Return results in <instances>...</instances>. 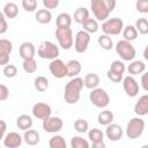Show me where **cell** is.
<instances>
[{
	"label": "cell",
	"mask_w": 148,
	"mask_h": 148,
	"mask_svg": "<svg viewBox=\"0 0 148 148\" xmlns=\"http://www.w3.org/2000/svg\"><path fill=\"white\" fill-rule=\"evenodd\" d=\"M83 79L82 77H73L71 79L64 90V99L67 104H76L81 96V90L83 88Z\"/></svg>",
	"instance_id": "6da1fadb"
},
{
	"label": "cell",
	"mask_w": 148,
	"mask_h": 148,
	"mask_svg": "<svg viewBox=\"0 0 148 148\" xmlns=\"http://www.w3.org/2000/svg\"><path fill=\"white\" fill-rule=\"evenodd\" d=\"M116 5V0H92L90 2V9L95 15L96 21L105 22L109 18L110 13L114 9Z\"/></svg>",
	"instance_id": "7a4b0ae2"
},
{
	"label": "cell",
	"mask_w": 148,
	"mask_h": 148,
	"mask_svg": "<svg viewBox=\"0 0 148 148\" xmlns=\"http://www.w3.org/2000/svg\"><path fill=\"white\" fill-rule=\"evenodd\" d=\"M116 52L124 61H133L136 56L134 46L131 44V42H127L125 39H121L116 44Z\"/></svg>",
	"instance_id": "3957f363"
},
{
	"label": "cell",
	"mask_w": 148,
	"mask_h": 148,
	"mask_svg": "<svg viewBox=\"0 0 148 148\" xmlns=\"http://www.w3.org/2000/svg\"><path fill=\"white\" fill-rule=\"evenodd\" d=\"M124 22L119 17H112L108 18L105 22L102 23V31L104 35L108 36H117L124 30Z\"/></svg>",
	"instance_id": "277c9868"
},
{
	"label": "cell",
	"mask_w": 148,
	"mask_h": 148,
	"mask_svg": "<svg viewBox=\"0 0 148 148\" xmlns=\"http://www.w3.org/2000/svg\"><path fill=\"white\" fill-rule=\"evenodd\" d=\"M37 54L42 59H49L52 61L54 59H58L59 47L54 43H52L50 40H45L39 45V47L37 50Z\"/></svg>",
	"instance_id": "5b68a950"
},
{
	"label": "cell",
	"mask_w": 148,
	"mask_h": 148,
	"mask_svg": "<svg viewBox=\"0 0 148 148\" xmlns=\"http://www.w3.org/2000/svg\"><path fill=\"white\" fill-rule=\"evenodd\" d=\"M56 38L58 40L59 46L64 50H69L74 44L73 31L71 28H57Z\"/></svg>",
	"instance_id": "8992f818"
},
{
	"label": "cell",
	"mask_w": 148,
	"mask_h": 148,
	"mask_svg": "<svg viewBox=\"0 0 148 148\" xmlns=\"http://www.w3.org/2000/svg\"><path fill=\"white\" fill-rule=\"evenodd\" d=\"M145 130V121L140 117H134L132 118L126 127V135L128 139H138L139 136L142 135Z\"/></svg>",
	"instance_id": "52a82bcc"
},
{
	"label": "cell",
	"mask_w": 148,
	"mask_h": 148,
	"mask_svg": "<svg viewBox=\"0 0 148 148\" xmlns=\"http://www.w3.org/2000/svg\"><path fill=\"white\" fill-rule=\"evenodd\" d=\"M89 99L91 102L92 105H95L96 108H106L110 103V96L109 94L102 89V88H96L92 89L91 92L89 94Z\"/></svg>",
	"instance_id": "ba28073f"
},
{
	"label": "cell",
	"mask_w": 148,
	"mask_h": 148,
	"mask_svg": "<svg viewBox=\"0 0 148 148\" xmlns=\"http://www.w3.org/2000/svg\"><path fill=\"white\" fill-rule=\"evenodd\" d=\"M89 43H90V34H88L84 30H80L76 32L75 40H74V49L77 53L86 52Z\"/></svg>",
	"instance_id": "9c48e42d"
},
{
	"label": "cell",
	"mask_w": 148,
	"mask_h": 148,
	"mask_svg": "<svg viewBox=\"0 0 148 148\" xmlns=\"http://www.w3.org/2000/svg\"><path fill=\"white\" fill-rule=\"evenodd\" d=\"M49 71L54 77L62 79L67 76V64H65L61 59H54L50 62Z\"/></svg>",
	"instance_id": "30bf717a"
},
{
	"label": "cell",
	"mask_w": 148,
	"mask_h": 148,
	"mask_svg": "<svg viewBox=\"0 0 148 148\" xmlns=\"http://www.w3.org/2000/svg\"><path fill=\"white\" fill-rule=\"evenodd\" d=\"M64 126V121L59 117H49L47 119L43 120L42 127L47 133H58Z\"/></svg>",
	"instance_id": "8fae6325"
},
{
	"label": "cell",
	"mask_w": 148,
	"mask_h": 148,
	"mask_svg": "<svg viewBox=\"0 0 148 148\" xmlns=\"http://www.w3.org/2000/svg\"><path fill=\"white\" fill-rule=\"evenodd\" d=\"M31 112H32L34 117H36L38 119H42V120H45L49 117H51L52 110H51V106L49 104L43 103V102H38V103L34 104Z\"/></svg>",
	"instance_id": "7c38bea8"
},
{
	"label": "cell",
	"mask_w": 148,
	"mask_h": 148,
	"mask_svg": "<svg viewBox=\"0 0 148 148\" xmlns=\"http://www.w3.org/2000/svg\"><path fill=\"white\" fill-rule=\"evenodd\" d=\"M123 88H124L126 95L130 97H135L139 94V83L131 75L125 76L123 79Z\"/></svg>",
	"instance_id": "4fadbf2b"
},
{
	"label": "cell",
	"mask_w": 148,
	"mask_h": 148,
	"mask_svg": "<svg viewBox=\"0 0 148 148\" xmlns=\"http://www.w3.org/2000/svg\"><path fill=\"white\" fill-rule=\"evenodd\" d=\"M2 143L6 148H20L22 145V136L17 132H9L2 139Z\"/></svg>",
	"instance_id": "5bb4252c"
},
{
	"label": "cell",
	"mask_w": 148,
	"mask_h": 148,
	"mask_svg": "<svg viewBox=\"0 0 148 148\" xmlns=\"http://www.w3.org/2000/svg\"><path fill=\"white\" fill-rule=\"evenodd\" d=\"M123 134H124V131H123V128L118 124H113L112 123L109 126H106L105 135H106V138L110 141H118V140H120Z\"/></svg>",
	"instance_id": "9a60e30c"
},
{
	"label": "cell",
	"mask_w": 148,
	"mask_h": 148,
	"mask_svg": "<svg viewBox=\"0 0 148 148\" xmlns=\"http://www.w3.org/2000/svg\"><path fill=\"white\" fill-rule=\"evenodd\" d=\"M18 53H20V57L23 59V60H27V59H32L35 57V53H36V49H35V45L30 42H24L20 45V49H18Z\"/></svg>",
	"instance_id": "2e32d148"
},
{
	"label": "cell",
	"mask_w": 148,
	"mask_h": 148,
	"mask_svg": "<svg viewBox=\"0 0 148 148\" xmlns=\"http://www.w3.org/2000/svg\"><path fill=\"white\" fill-rule=\"evenodd\" d=\"M134 112L139 117L148 114V95H142L141 97H139L138 102L134 105Z\"/></svg>",
	"instance_id": "e0dca14e"
},
{
	"label": "cell",
	"mask_w": 148,
	"mask_h": 148,
	"mask_svg": "<svg viewBox=\"0 0 148 148\" xmlns=\"http://www.w3.org/2000/svg\"><path fill=\"white\" fill-rule=\"evenodd\" d=\"M82 69V65L79 60L76 59H72L67 62V76L69 77H77V75L81 73Z\"/></svg>",
	"instance_id": "ac0fdd59"
},
{
	"label": "cell",
	"mask_w": 148,
	"mask_h": 148,
	"mask_svg": "<svg viewBox=\"0 0 148 148\" xmlns=\"http://www.w3.org/2000/svg\"><path fill=\"white\" fill-rule=\"evenodd\" d=\"M145 69H146V65L141 60H133L127 67V72L131 76L142 74L145 72Z\"/></svg>",
	"instance_id": "d6986e66"
},
{
	"label": "cell",
	"mask_w": 148,
	"mask_h": 148,
	"mask_svg": "<svg viewBox=\"0 0 148 148\" xmlns=\"http://www.w3.org/2000/svg\"><path fill=\"white\" fill-rule=\"evenodd\" d=\"M99 76L96 74V73H88L86 74V76L83 77V83H84V87L88 88V89H96L98 88V84H99Z\"/></svg>",
	"instance_id": "ffe728a7"
},
{
	"label": "cell",
	"mask_w": 148,
	"mask_h": 148,
	"mask_svg": "<svg viewBox=\"0 0 148 148\" xmlns=\"http://www.w3.org/2000/svg\"><path fill=\"white\" fill-rule=\"evenodd\" d=\"M16 126L22 131L31 130L32 127V118L29 114H21L16 118Z\"/></svg>",
	"instance_id": "44dd1931"
},
{
	"label": "cell",
	"mask_w": 148,
	"mask_h": 148,
	"mask_svg": "<svg viewBox=\"0 0 148 148\" xmlns=\"http://www.w3.org/2000/svg\"><path fill=\"white\" fill-rule=\"evenodd\" d=\"M23 140L29 146H36L39 142V133L36 130H28L23 134Z\"/></svg>",
	"instance_id": "7402d4cb"
},
{
	"label": "cell",
	"mask_w": 148,
	"mask_h": 148,
	"mask_svg": "<svg viewBox=\"0 0 148 148\" xmlns=\"http://www.w3.org/2000/svg\"><path fill=\"white\" fill-rule=\"evenodd\" d=\"M2 14L7 17V18H15L18 15V7L15 2H7L3 6L2 9Z\"/></svg>",
	"instance_id": "603a6c76"
},
{
	"label": "cell",
	"mask_w": 148,
	"mask_h": 148,
	"mask_svg": "<svg viewBox=\"0 0 148 148\" xmlns=\"http://www.w3.org/2000/svg\"><path fill=\"white\" fill-rule=\"evenodd\" d=\"M73 18L76 23L79 24H82L84 23L89 17V10L86 8V7H79L75 12H74V15H73Z\"/></svg>",
	"instance_id": "cb8c5ba5"
},
{
	"label": "cell",
	"mask_w": 148,
	"mask_h": 148,
	"mask_svg": "<svg viewBox=\"0 0 148 148\" xmlns=\"http://www.w3.org/2000/svg\"><path fill=\"white\" fill-rule=\"evenodd\" d=\"M35 18L40 24H47L52 20V14L49 9H45V8L44 9H38L36 15H35Z\"/></svg>",
	"instance_id": "d4e9b609"
},
{
	"label": "cell",
	"mask_w": 148,
	"mask_h": 148,
	"mask_svg": "<svg viewBox=\"0 0 148 148\" xmlns=\"http://www.w3.org/2000/svg\"><path fill=\"white\" fill-rule=\"evenodd\" d=\"M97 121L99 125L103 126H109L113 121V113L110 110H103L98 113L97 116Z\"/></svg>",
	"instance_id": "484cf974"
},
{
	"label": "cell",
	"mask_w": 148,
	"mask_h": 148,
	"mask_svg": "<svg viewBox=\"0 0 148 148\" xmlns=\"http://www.w3.org/2000/svg\"><path fill=\"white\" fill-rule=\"evenodd\" d=\"M57 28H71L72 16L68 13H60L56 18Z\"/></svg>",
	"instance_id": "4316f807"
},
{
	"label": "cell",
	"mask_w": 148,
	"mask_h": 148,
	"mask_svg": "<svg viewBox=\"0 0 148 148\" xmlns=\"http://www.w3.org/2000/svg\"><path fill=\"white\" fill-rule=\"evenodd\" d=\"M13 50V43L9 39L1 38L0 39V57H9Z\"/></svg>",
	"instance_id": "83f0119b"
},
{
	"label": "cell",
	"mask_w": 148,
	"mask_h": 148,
	"mask_svg": "<svg viewBox=\"0 0 148 148\" xmlns=\"http://www.w3.org/2000/svg\"><path fill=\"white\" fill-rule=\"evenodd\" d=\"M123 37L127 42H132L138 37V30L134 25H126L123 30Z\"/></svg>",
	"instance_id": "f1b7e54d"
},
{
	"label": "cell",
	"mask_w": 148,
	"mask_h": 148,
	"mask_svg": "<svg viewBox=\"0 0 148 148\" xmlns=\"http://www.w3.org/2000/svg\"><path fill=\"white\" fill-rule=\"evenodd\" d=\"M97 43H98V45L103 49V50H105V51H109V50H111L112 47H113V42H112V38L110 37V36H108V35H101L98 38H97Z\"/></svg>",
	"instance_id": "f546056e"
},
{
	"label": "cell",
	"mask_w": 148,
	"mask_h": 148,
	"mask_svg": "<svg viewBox=\"0 0 148 148\" xmlns=\"http://www.w3.org/2000/svg\"><path fill=\"white\" fill-rule=\"evenodd\" d=\"M34 86H35V89L37 91L44 92L49 88V80L45 76H37L34 81Z\"/></svg>",
	"instance_id": "4dcf8cb0"
},
{
	"label": "cell",
	"mask_w": 148,
	"mask_h": 148,
	"mask_svg": "<svg viewBox=\"0 0 148 148\" xmlns=\"http://www.w3.org/2000/svg\"><path fill=\"white\" fill-rule=\"evenodd\" d=\"M50 148H67V143L61 135H53L49 140Z\"/></svg>",
	"instance_id": "1f68e13d"
},
{
	"label": "cell",
	"mask_w": 148,
	"mask_h": 148,
	"mask_svg": "<svg viewBox=\"0 0 148 148\" xmlns=\"http://www.w3.org/2000/svg\"><path fill=\"white\" fill-rule=\"evenodd\" d=\"M71 148H90V145L82 136L75 135L71 139Z\"/></svg>",
	"instance_id": "d6a6232c"
},
{
	"label": "cell",
	"mask_w": 148,
	"mask_h": 148,
	"mask_svg": "<svg viewBox=\"0 0 148 148\" xmlns=\"http://www.w3.org/2000/svg\"><path fill=\"white\" fill-rule=\"evenodd\" d=\"M82 28H83L82 30L87 31L88 34H95L99 29L98 23H97V21L95 18H88L84 23H82Z\"/></svg>",
	"instance_id": "836d02e7"
},
{
	"label": "cell",
	"mask_w": 148,
	"mask_h": 148,
	"mask_svg": "<svg viewBox=\"0 0 148 148\" xmlns=\"http://www.w3.org/2000/svg\"><path fill=\"white\" fill-rule=\"evenodd\" d=\"M88 139H89L92 143H95V142H101V141H103V139H104V134H103V132H102L101 130H98V128H91V130L88 131Z\"/></svg>",
	"instance_id": "e575fe53"
},
{
	"label": "cell",
	"mask_w": 148,
	"mask_h": 148,
	"mask_svg": "<svg viewBox=\"0 0 148 148\" xmlns=\"http://www.w3.org/2000/svg\"><path fill=\"white\" fill-rule=\"evenodd\" d=\"M138 30L139 34L141 35H148V20L146 17H141L138 18L135 21V25H134Z\"/></svg>",
	"instance_id": "d590c367"
},
{
	"label": "cell",
	"mask_w": 148,
	"mask_h": 148,
	"mask_svg": "<svg viewBox=\"0 0 148 148\" xmlns=\"http://www.w3.org/2000/svg\"><path fill=\"white\" fill-rule=\"evenodd\" d=\"M22 67H23V71L28 74H32L37 71V62L36 60L32 58V59H27V60H23L22 62Z\"/></svg>",
	"instance_id": "8d00e7d4"
},
{
	"label": "cell",
	"mask_w": 148,
	"mask_h": 148,
	"mask_svg": "<svg viewBox=\"0 0 148 148\" xmlns=\"http://www.w3.org/2000/svg\"><path fill=\"white\" fill-rule=\"evenodd\" d=\"M74 128L77 133H86L89 130V124H88L87 120H84L82 118H79L74 121Z\"/></svg>",
	"instance_id": "74e56055"
},
{
	"label": "cell",
	"mask_w": 148,
	"mask_h": 148,
	"mask_svg": "<svg viewBox=\"0 0 148 148\" xmlns=\"http://www.w3.org/2000/svg\"><path fill=\"white\" fill-rule=\"evenodd\" d=\"M109 69L112 71V72H116V73H118V74H120V75H123V74L125 73L126 67H125V64H124L123 61H120V60H114V61L110 65V68H109Z\"/></svg>",
	"instance_id": "f35d334b"
},
{
	"label": "cell",
	"mask_w": 148,
	"mask_h": 148,
	"mask_svg": "<svg viewBox=\"0 0 148 148\" xmlns=\"http://www.w3.org/2000/svg\"><path fill=\"white\" fill-rule=\"evenodd\" d=\"M2 74H3L6 77H8V79L15 77L16 74H17V68H16V66L9 64V65H7V66L3 67V69H2Z\"/></svg>",
	"instance_id": "ab89813d"
},
{
	"label": "cell",
	"mask_w": 148,
	"mask_h": 148,
	"mask_svg": "<svg viewBox=\"0 0 148 148\" xmlns=\"http://www.w3.org/2000/svg\"><path fill=\"white\" fill-rule=\"evenodd\" d=\"M38 6V2L36 0H23L22 7L25 12H35Z\"/></svg>",
	"instance_id": "60d3db41"
},
{
	"label": "cell",
	"mask_w": 148,
	"mask_h": 148,
	"mask_svg": "<svg viewBox=\"0 0 148 148\" xmlns=\"http://www.w3.org/2000/svg\"><path fill=\"white\" fill-rule=\"evenodd\" d=\"M135 8L139 13L148 14V0H138L135 2Z\"/></svg>",
	"instance_id": "b9f144b4"
},
{
	"label": "cell",
	"mask_w": 148,
	"mask_h": 148,
	"mask_svg": "<svg viewBox=\"0 0 148 148\" xmlns=\"http://www.w3.org/2000/svg\"><path fill=\"white\" fill-rule=\"evenodd\" d=\"M106 76H108V79H109L110 81H112V82H114V83H119V82L123 81V75H120V74H118V73H116V72H112V71H110V69L108 71Z\"/></svg>",
	"instance_id": "7bdbcfd3"
},
{
	"label": "cell",
	"mask_w": 148,
	"mask_h": 148,
	"mask_svg": "<svg viewBox=\"0 0 148 148\" xmlns=\"http://www.w3.org/2000/svg\"><path fill=\"white\" fill-rule=\"evenodd\" d=\"M8 29V24H7V21H6V16L0 13V34L3 35Z\"/></svg>",
	"instance_id": "ee69618b"
},
{
	"label": "cell",
	"mask_w": 148,
	"mask_h": 148,
	"mask_svg": "<svg viewBox=\"0 0 148 148\" xmlns=\"http://www.w3.org/2000/svg\"><path fill=\"white\" fill-rule=\"evenodd\" d=\"M9 96V89L5 84H0V101L3 102L8 98Z\"/></svg>",
	"instance_id": "f6af8a7d"
},
{
	"label": "cell",
	"mask_w": 148,
	"mask_h": 148,
	"mask_svg": "<svg viewBox=\"0 0 148 148\" xmlns=\"http://www.w3.org/2000/svg\"><path fill=\"white\" fill-rule=\"evenodd\" d=\"M58 5L59 0H43V6L45 7V9H53L58 7Z\"/></svg>",
	"instance_id": "bcb514c9"
},
{
	"label": "cell",
	"mask_w": 148,
	"mask_h": 148,
	"mask_svg": "<svg viewBox=\"0 0 148 148\" xmlns=\"http://www.w3.org/2000/svg\"><path fill=\"white\" fill-rule=\"evenodd\" d=\"M141 86L146 91H148V72L141 75Z\"/></svg>",
	"instance_id": "7dc6e473"
},
{
	"label": "cell",
	"mask_w": 148,
	"mask_h": 148,
	"mask_svg": "<svg viewBox=\"0 0 148 148\" xmlns=\"http://www.w3.org/2000/svg\"><path fill=\"white\" fill-rule=\"evenodd\" d=\"M90 148H106V145L104 141H101V142H95L91 145Z\"/></svg>",
	"instance_id": "c3c4849f"
},
{
	"label": "cell",
	"mask_w": 148,
	"mask_h": 148,
	"mask_svg": "<svg viewBox=\"0 0 148 148\" xmlns=\"http://www.w3.org/2000/svg\"><path fill=\"white\" fill-rule=\"evenodd\" d=\"M0 124H1V139H3L6 135V123L5 120H0Z\"/></svg>",
	"instance_id": "681fc988"
},
{
	"label": "cell",
	"mask_w": 148,
	"mask_h": 148,
	"mask_svg": "<svg viewBox=\"0 0 148 148\" xmlns=\"http://www.w3.org/2000/svg\"><path fill=\"white\" fill-rule=\"evenodd\" d=\"M143 58H145L146 60H148V44L146 45V47H145V50H143Z\"/></svg>",
	"instance_id": "f907efd6"
},
{
	"label": "cell",
	"mask_w": 148,
	"mask_h": 148,
	"mask_svg": "<svg viewBox=\"0 0 148 148\" xmlns=\"http://www.w3.org/2000/svg\"><path fill=\"white\" fill-rule=\"evenodd\" d=\"M141 148H148V145H143Z\"/></svg>",
	"instance_id": "816d5d0a"
},
{
	"label": "cell",
	"mask_w": 148,
	"mask_h": 148,
	"mask_svg": "<svg viewBox=\"0 0 148 148\" xmlns=\"http://www.w3.org/2000/svg\"><path fill=\"white\" fill-rule=\"evenodd\" d=\"M147 20H148V17H147Z\"/></svg>",
	"instance_id": "f5cc1de1"
}]
</instances>
